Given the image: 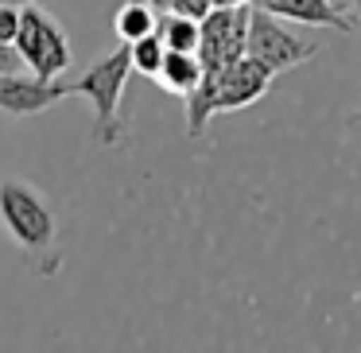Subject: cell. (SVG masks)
<instances>
[{
  "mask_svg": "<svg viewBox=\"0 0 361 353\" xmlns=\"http://www.w3.org/2000/svg\"><path fill=\"white\" fill-rule=\"evenodd\" d=\"M133 74V51L128 43H121L117 51H109L105 58H97L90 70H82L74 82H66V94H78L94 105V125H97V144H113L117 140V109H121V94L125 82Z\"/></svg>",
  "mask_w": 361,
  "mask_h": 353,
  "instance_id": "6da1fadb",
  "label": "cell"
},
{
  "mask_svg": "<svg viewBox=\"0 0 361 353\" xmlns=\"http://www.w3.org/2000/svg\"><path fill=\"white\" fill-rule=\"evenodd\" d=\"M0 225L27 252H47L55 241V213L27 182L4 179L0 182Z\"/></svg>",
  "mask_w": 361,
  "mask_h": 353,
  "instance_id": "7a4b0ae2",
  "label": "cell"
},
{
  "mask_svg": "<svg viewBox=\"0 0 361 353\" xmlns=\"http://www.w3.org/2000/svg\"><path fill=\"white\" fill-rule=\"evenodd\" d=\"M16 47H20V55H24L27 70L39 74V78H59V74L71 70V63H74V51H71V39H66L63 24H59L47 8H39L35 0L24 4V12H20Z\"/></svg>",
  "mask_w": 361,
  "mask_h": 353,
  "instance_id": "3957f363",
  "label": "cell"
},
{
  "mask_svg": "<svg viewBox=\"0 0 361 353\" xmlns=\"http://www.w3.org/2000/svg\"><path fill=\"white\" fill-rule=\"evenodd\" d=\"M245 51H249L257 63H264L272 74H283V70H291V66L314 58L319 47H314V39H299L280 16H272V12H264V8L252 4L249 8V39H245Z\"/></svg>",
  "mask_w": 361,
  "mask_h": 353,
  "instance_id": "277c9868",
  "label": "cell"
},
{
  "mask_svg": "<svg viewBox=\"0 0 361 353\" xmlns=\"http://www.w3.org/2000/svg\"><path fill=\"white\" fill-rule=\"evenodd\" d=\"M276 74L268 70L264 63H257L252 55L237 58L229 70H221V78L214 82V109L218 113H233V109H245V105L260 101L264 89L272 86Z\"/></svg>",
  "mask_w": 361,
  "mask_h": 353,
  "instance_id": "5b68a950",
  "label": "cell"
},
{
  "mask_svg": "<svg viewBox=\"0 0 361 353\" xmlns=\"http://www.w3.org/2000/svg\"><path fill=\"white\" fill-rule=\"evenodd\" d=\"M63 97H71V94H66V82H59V78L0 74V113H8V117H35V113L51 109Z\"/></svg>",
  "mask_w": 361,
  "mask_h": 353,
  "instance_id": "8992f818",
  "label": "cell"
},
{
  "mask_svg": "<svg viewBox=\"0 0 361 353\" xmlns=\"http://www.w3.org/2000/svg\"><path fill=\"white\" fill-rule=\"evenodd\" d=\"M257 8L272 12L280 20L291 24H307V27H330V32H353V20L345 16L338 4L330 0H252Z\"/></svg>",
  "mask_w": 361,
  "mask_h": 353,
  "instance_id": "52a82bcc",
  "label": "cell"
},
{
  "mask_svg": "<svg viewBox=\"0 0 361 353\" xmlns=\"http://www.w3.org/2000/svg\"><path fill=\"white\" fill-rule=\"evenodd\" d=\"M202 58H198V51H167L164 66H159L156 82L167 89V94L183 97L187 101L190 94H195L198 86H202Z\"/></svg>",
  "mask_w": 361,
  "mask_h": 353,
  "instance_id": "ba28073f",
  "label": "cell"
},
{
  "mask_svg": "<svg viewBox=\"0 0 361 353\" xmlns=\"http://www.w3.org/2000/svg\"><path fill=\"white\" fill-rule=\"evenodd\" d=\"M113 32H117L121 43H136L144 35L159 32V8L152 0H125L113 16Z\"/></svg>",
  "mask_w": 361,
  "mask_h": 353,
  "instance_id": "9c48e42d",
  "label": "cell"
},
{
  "mask_svg": "<svg viewBox=\"0 0 361 353\" xmlns=\"http://www.w3.org/2000/svg\"><path fill=\"white\" fill-rule=\"evenodd\" d=\"M159 35H164L167 51H198V43H202V20L167 8L159 16Z\"/></svg>",
  "mask_w": 361,
  "mask_h": 353,
  "instance_id": "30bf717a",
  "label": "cell"
},
{
  "mask_svg": "<svg viewBox=\"0 0 361 353\" xmlns=\"http://www.w3.org/2000/svg\"><path fill=\"white\" fill-rule=\"evenodd\" d=\"M128 51H133V70L144 74V78H156L159 66H164V58H167V43H164V35H159V32H152V35H144V39L128 43Z\"/></svg>",
  "mask_w": 361,
  "mask_h": 353,
  "instance_id": "8fae6325",
  "label": "cell"
},
{
  "mask_svg": "<svg viewBox=\"0 0 361 353\" xmlns=\"http://www.w3.org/2000/svg\"><path fill=\"white\" fill-rule=\"evenodd\" d=\"M20 4H8V0H0V43H16L20 35Z\"/></svg>",
  "mask_w": 361,
  "mask_h": 353,
  "instance_id": "7c38bea8",
  "label": "cell"
},
{
  "mask_svg": "<svg viewBox=\"0 0 361 353\" xmlns=\"http://www.w3.org/2000/svg\"><path fill=\"white\" fill-rule=\"evenodd\" d=\"M20 70H27L20 47L16 43H0V74H20Z\"/></svg>",
  "mask_w": 361,
  "mask_h": 353,
  "instance_id": "4fadbf2b",
  "label": "cell"
},
{
  "mask_svg": "<svg viewBox=\"0 0 361 353\" xmlns=\"http://www.w3.org/2000/svg\"><path fill=\"white\" fill-rule=\"evenodd\" d=\"M241 4H252V0H214V8H241Z\"/></svg>",
  "mask_w": 361,
  "mask_h": 353,
  "instance_id": "5bb4252c",
  "label": "cell"
},
{
  "mask_svg": "<svg viewBox=\"0 0 361 353\" xmlns=\"http://www.w3.org/2000/svg\"><path fill=\"white\" fill-rule=\"evenodd\" d=\"M152 4H156L159 12H167V8H171V0H152Z\"/></svg>",
  "mask_w": 361,
  "mask_h": 353,
  "instance_id": "9a60e30c",
  "label": "cell"
},
{
  "mask_svg": "<svg viewBox=\"0 0 361 353\" xmlns=\"http://www.w3.org/2000/svg\"><path fill=\"white\" fill-rule=\"evenodd\" d=\"M353 20L361 24V0H353Z\"/></svg>",
  "mask_w": 361,
  "mask_h": 353,
  "instance_id": "2e32d148",
  "label": "cell"
},
{
  "mask_svg": "<svg viewBox=\"0 0 361 353\" xmlns=\"http://www.w3.org/2000/svg\"><path fill=\"white\" fill-rule=\"evenodd\" d=\"M8 4H20V8H24V4H32V0H8Z\"/></svg>",
  "mask_w": 361,
  "mask_h": 353,
  "instance_id": "e0dca14e",
  "label": "cell"
},
{
  "mask_svg": "<svg viewBox=\"0 0 361 353\" xmlns=\"http://www.w3.org/2000/svg\"><path fill=\"white\" fill-rule=\"evenodd\" d=\"M353 120H357V125H361V113H357V117H353Z\"/></svg>",
  "mask_w": 361,
  "mask_h": 353,
  "instance_id": "ac0fdd59",
  "label": "cell"
}]
</instances>
